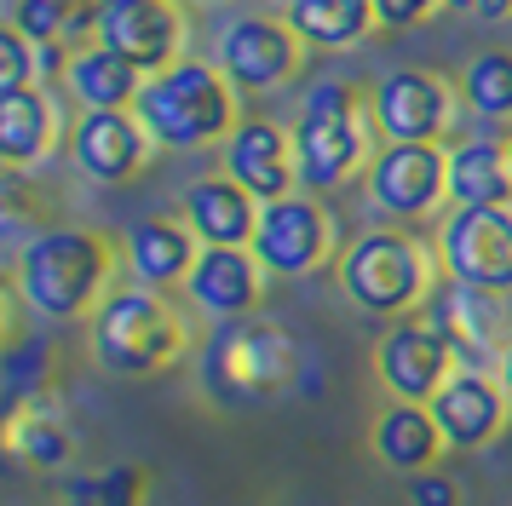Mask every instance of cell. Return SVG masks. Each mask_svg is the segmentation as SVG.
<instances>
[{
	"mask_svg": "<svg viewBox=\"0 0 512 506\" xmlns=\"http://www.w3.org/2000/svg\"><path fill=\"white\" fill-rule=\"evenodd\" d=\"M58 506H104V501H98V495H87V489H75V495H64Z\"/></svg>",
	"mask_w": 512,
	"mask_h": 506,
	"instance_id": "34",
	"label": "cell"
},
{
	"mask_svg": "<svg viewBox=\"0 0 512 506\" xmlns=\"http://www.w3.org/2000/svg\"><path fill=\"white\" fill-rule=\"evenodd\" d=\"M144 81H150V75H144L133 58L110 52L104 41L75 46L70 69H64V87H70V98L81 104V110H133Z\"/></svg>",
	"mask_w": 512,
	"mask_h": 506,
	"instance_id": "22",
	"label": "cell"
},
{
	"mask_svg": "<svg viewBox=\"0 0 512 506\" xmlns=\"http://www.w3.org/2000/svg\"><path fill=\"white\" fill-rule=\"evenodd\" d=\"M432 420L443 426V443L455 455H472V449H489L495 437L507 432V414H512V397L501 386V374L489 368H455L449 386L426 403Z\"/></svg>",
	"mask_w": 512,
	"mask_h": 506,
	"instance_id": "16",
	"label": "cell"
},
{
	"mask_svg": "<svg viewBox=\"0 0 512 506\" xmlns=\"http://www.w3.org/2000/svg\"><path fill=\"white\" fill-rule=\"evenodd\" d=\"M282 18L305 46H323V52H346L380 29L374 0H288Z\"/></svg>",
	"mask_w": 512,
	"mask_h": 506,
	"instance_id": "26",
	"label": "cell"
},
{
	"mask_svg": "<svg viewBox=\"0 0 512 506\" xmlns=\"http://www.w3.org/2000/svg\"><path fill=\"white\" fill-rule=\"evenodd\" d=\"M432 12H443V0H374V18H380V35H403L426 23Z\"/></svg>",
	"mask_w": 512,
	"mask_h": 506,
	"instance_id": "31",
	"label": "cell"
},
{
	"mask_svg": "<svg viewBox=\"0 0 512 506\" xmlns=\"http://www.w3.org/2000/svg\"><path fill=\"white\" fill-rule=\"evenodd\" d=\"M259 196L242 190L231 173H208L185 190V219L196 230L202 248H254V230H259Z\"/></svg>",
	"mask_w": 512,
	"mask_h": 506,
	"instance_id": "19",
	"label": "cell"
},
{
	"mask_svg": "<svg viewBox=\"0 0 512 506\" xmlns=\"http://www.w3.org/2000/svg\"><path fill=\"white\" fill-rule=\"evenodd\" d=\"M139 121L156 150H208L242 127V92L219 64L179 58L173 69L150 75L139 92Z\"/></svg>",
	"mask_w": 512,
	"mask_h": 506,
	"instance_id": "2",
	"label": "cell"
},
{
	"mask_svg": "<svg viewBox=\"0 0 512 506\" xmlns=\"http://www.w3.org/2000/svg\"><path fill=\"white\" fill-rule=\"evenodd\" d=\"M41 87V46L29 41L18 23L0 29V92H24Z\"/></svg>",
	"mask_w": 512,
	"mask_h": 506,
	"instance_id": "29",
	"label": "cell"
},
{
	"mask_svg": "<svg viewBox=\"0 0 512 506\" xmlns=\"http://www.w3.org/2000/svg\"><path fill=\"white\" fill-rule=\"evenodd\" d=\"M455 368H461L455 345L443 340L426 317H397L380 334V345H374V374H380L392 403H432L449 386Z\"/></svg>",
	"mask_w": 512,
	"mask_h": 506,
	"instance_id": "11",
	"label": "cell"
},
{
	"mask_svg": "<svg viewBox=\"0 0 512 506\" xmlns=\"http://www.w3.org/2000/svg\"><path fill=\"white\" fill-rule=\"evenodd\" d=\"M369 202L386 219H432L449 207V150L443 144H380L369 161Z\"/></svg>",
	"mask_w": 512,
	"mask_h": 506,
	"instance_id": "10",
	"label": "cell"
},
{
	"mask_svg": "<svg viewBox=\"0 0 512 506\" xmlns=\"http://www.w3.org/2000/svg\"><path fill=\"white\" fill-rule=\"evenodd\" d=\"M409 506H461V489H455V478L449 472H415L409 478Z\"/></svg>",
	"mask_w": 512,
	"mask_h": 506,
	"instance_id": "32",
	"label": "cell"
},
{
	"mask_svg": "<svg viewBox=\"0 0 512 506\" xmlns=\"http://www.w3.org/2000/svg\"><path fill=\"white\" fill-rule=\"evenodd\" d=\"M185 294L213 322H242L265 294V265L254 248H202L196 271L185 276Z\"/></svg>",
	"mask_w": 512,
	"mask_h": 506,
	"instance_id": "18",
	"label": "cell"
},
{
	"mask_svg": "<svg viewBox=\"0 0 512 506\" xmlns=\"http://www.w3.org/2000/svg\"><path fill=\"white\" fill-rule=\"evenodd\" d=\"M6 455L29 472H64L75 455V432L58 420L47 397H18L6 409Z\"/></svg>",
	"mask_w": 512,
	"mask_h": 506,
	"instance_id": "24",
	"label": "cell"
},
{
	"mask_svg": "<svg viewBox=\"0 0 512 506\" xmlns=\"http://www.w3.org/2000/svg\"><path fill=\"white\" fill-rule=\"evenodd\" d=\"M93 357L116 380H150L185 357V322L156 288H110L93 311Z\"/></svg>",
	"mask_w": 512,
	"mask_h": 506,
	"instance_id": "5",
	"label": "cell"
},
{
	"mask_svg": "<svg viewBox=\"0 0 512 506\" xmlns=\"http://www.w3.org/2000/svg\"><path fill=\"white\" fill-rule=\"evenodd\" d=\"M225 173H231L242 190H254L259 202H277V196H294L300 190V156H294V127H277L265 115H242L225 144Z\"/></svg>",
	"mask_w": 512,
	"mask_h": 506,
	"instance_id": "17",
	"label": "cell"
},
{
	"mask_svg": "<svg viewBox=\"0 0 512 506\" xmlns=\"http://www.w3.org/2000/svg\"><path fill=\"white\" fill-rule=\"evenodd\" d=\"M196 259H202V242L185 219H139L127 230V271H133V282L156 288V294L185 282L196 271Z\"/></svg>",
	"mask_w": 512,
	"mask_h": 506,
	"instance_id": "21",
	"label": "cell"
},
{
	"mask_svg": "<svg viewBox=\"0 0 512 506\" xmlns=\"http://www.w3.org/2000/svg\"><path fill=\"white\" fill-rule=\"evenodd\" d=\"M179 6H185V0H179ZM190 6H225V0H190Z\"/></svg>",
	"mask_w": 512,
	"mask_h": 506,
	"instance_id": "35",
	"label": "cell"
},
{
	"mask_svg": "<svg viewBox=\"0 0 512 506\" xmlns=\"http://www.w3.org/2000/svg\"><path fill=\"white\" fill-rule=\"evenodd\" d=\"M93 41L133 58L144 75H162L185 58V6L179 0H104Z\"/></svg>",
	"mask_w": 512,
	"mask_h": 506,
	"instance_id": "13",
	"label": "cell"
},
{
	"mask_svg": "<svg viewBox=\"0 0 512 506\" xmlns=\"http://www.w3.org/2000/svg\"><path fill=\"white\" fill-rule=\"evenodd\" d=\"M432 328L455 345L461 368H501V351H507V317H501V294H484V288H466L455 276H443L432 288Z\"/></svg>",
	"mask_w": 512,
	"mask_h": 506,
	"instance_id": "14",
	"label": "cell"
},
{
	"mask_svg": "<svg viewBox=\"0 0 512 506\" xmlns=\"http://www.w3.org/2000/svg\"><path fill=\"white\" fill-rule=\"evenodd\" d=\"M282 6H288V0H277V12H282Z\"/></svg>",
	"mask_w": 512,
	"mask_h": 506,
	"instance_id": "37",
	"label": "cell"
},
{
	"mask_svg": "<svg viewBox=\"0 0 512 506\" xmlns=\"http://www.w3.org/2000/svg\"><path fill=\"white\" fill-rule=\"evenodd\" d=\"M150 150H156V138L144 133L139 110H81V121L70 127V161L93 184L139 179Z\"/></svg>",
	"mask_w": 512,
	"mask_h": 506,
	"instance_id": "15",
	"label": "cell"
},
{
	"mask_svg": "<svg viewBox=\"0 0 512 506\" xmlns=\"http://www.w3.org/2000/svg\"><path fill=\"white\" fill-rule=\"evenodd\" d=\"M305 374L300 345L271 322H225L208 345V386L231 403H271Z\"/></svg>",
	"mask_w": 512,
	"mask_h": 506,
	"instance_id": "6",
	"label": "cell"
},
{
	"mask_svg": "<svg viewBox=\"0 0 512 506\" xmlns=\"http://www.w3.org/2000/svg\"><path fill=\"white\" fill-rule=\"evenodd\" d=\"M374 110L351 81H311L294 115V156H300V190H340L351 173L369 167Z\"/></svg>",
	"mask_w": 512,
	"mask_h": 506,
	"instance_id": "4",
	"label": "cell"
},
{
	"mask_svg": "<svg viewBox=\"0 0 512 506\" xmlns=\"http://www.w3.org/2000/svg\"><path fill=\"white\" fill-rule=\"evenodd\" d=\"M254 253L265 276H311L334 259V213H328L311 190L277 196L259 207V230H254Z\"/></svg>",
	"mask_w": 512,
	"mask_h": 506,
	"instance_id": "8",
	"label": "cell"
},
{
	"mask_svg": "<svg viewBox=\"0 0 512 506\" xmlns=\"http://www.w3.org/2000/svg\"><path fill=\"white\" fill-rule=\"evenodd\" d=\"M110 276H116V242L104 230L52 225L24 242L12 288L41 322H81L110 299Z\"/></svg>",
	"mask_w": 512,
	"mask_h": 506,
	"instance_id": "1",
	"label": "cell"
},
{
	"mask_svg": "<svg viewBox=\"0 0 512 506\" xmlns=\"http://www.w3.org/2000/svg\"><path fill=\"white\" fill-rule=\"evenodd\" d=\"M334 276H340V294L369 311V317H409L420 311L432 288L443 282L438 248H426L409 230H363L357 242H346V253L334 259Z\"/></svg>",
	"mask_w": 512,
	"mask_h": 506,
	"instance_id": "3",
	"label": "cell"
},
{
	"mask_svg": "<svg viewBox=\"0 0 512 506\" xmlns=\"http://www.w3.org/2000/svg\"><path fill=\"white\" fill-rule=\"evenodd\" d=\"M58 104L47 87H24V92H0V161L12 173H29L58 150Z\"/></svg>",
	"mask_w": 512,
	"mask_h": 506,
	"instance_id": "20",
	"label": "cell"
},
{
	"mask_svg": "<svg viewBox=\"0 0 512 506\" xmlns=\"http://www.w3.org/2000/svg\"><path fill=\"white\" fill-rule=\"evenodd\" d=\"M213 64L236 81V92H271L300 75L305 41L288 29L282 12H242L219 29V58Z\"/></svg>",
	"mask_w": 512,
	"mask_h": 506,
	"instance_id": "9",
	"label": "cell"
},
{
	"mask_svg": "<svg viewBox=\"0 0 512 506\" xmlns=\"http://www.w3.org/2000/svg\"><path fill=\"white\" fill-rule=\"evenodd\" d=\"M455 98L461 92L438 69H392L374 81L369 110L386 144H438L455 121Z\"/></svg>",
	"mask_w": 512,
	"mask_h": 506,
	"instance_id": "12",
	"label": "cell"
},
{
	"mask_svg": "<svg viewBox=\"0 0 512 506\" xmlns=\"http://www.w3.org/2000/svg\"><path fill=\"white\" fill-rule=\"evenodd\" d=\"M438 265L466 288L512 294V202L507 207H449L438 225Z\"/></svg>",
	"mask_w": 512,
	"mask_h": 506,
	"instance_id": "7",
	"label": "cell"
},
{
	"mask_svg": "<svg viewBox=\"0 0 512 506\" xmlns=\"http://www.w3.org/2000/svg\"><path fill=\"white\" fill-rule=\"evenodd\" d=\"M507 156H512V127H507Z\"/></svg>",
	"mask_w": 512,
	"mask_h": 506,
	"instance_id": "36",
	"label": "cell"
},
{
	"mask_svg": "<svg viewBox=\"0 0 512 506\" xmlns=\"http://www.w3.org/2000/svg\"><path fill=\"white\" fill-rule=\"evenodd\" d=\"M87 495H98L104 506H144V495H150V472L144 466H110L104 478L81 483Z\"/></svg>",
	"mask_w": 512,
	"mask_h": 506,
	"instance_id": "30",
	"label": "cell"
},
{
	"mask_svg": "<svg viewBox=\"0 0 512 506\" xmlns=\"http://www.w3.org/2000/svg\"><path fill=\"white\" fill-rule=\"evenodd\" d=\"M512 156L501 138H461L449 150V207H507Z\"/></svg>",
	"mask_w": 512,
	"mask_h": 506,
	"instance_id": "25",
	"label": "cell"
},
{
	"mask_svg": "<svg viewBox=\"0 0 512 506\" xmlns=\"http://www.w3.org/2000/svg\"><path fill=\"white\" fill-rule=\"evenodd\" d=\"M6 23H18L35 46H70V6L64 0H12Z\"/></svg>",
	"mask_w": 512,
	"mask_h": 506,
	"instance_id": "28",
	"label": "cell"
},
{
	"mask_svg": "<svg viewBox=\"0 0 512 506\" xmlns=\"http://www.w3.org/2000/svg\"><path fill=\"white\" fill-rule=\"evenodd\" d=\"M374 455L392 472L415 478V472H432L449 455V443H443V426L432 420L426 403H386L380 420H374Z\"/></svg>",
	"mask_w": 512,
	"mask_h": 506,
	"instance_id": "23",
	"label": "cell"
},
{
	"mask_svg": "<svg viewBox=\"0 0 512 506\" xmlns=\"http://www.w3.org/2000/svg\"><path fill=\"white\" fill-rule=\"evenodd\" d=\"M495 374H501V386H507V397H512V340H507V351H501V368H495Z\"/></svg>",
	"mask_w": 512,
	"mask_h": 506,
	"instance_id": "33",
	"label": "cell"
},
{
	"mask_svg": "<svg viewBox=\"0 0 512 506\" xmlns=\"http://www.w3.org/2000/svg\"><path fill=\"white\" fill-rule=\"evenodd\" d=\"M461 104L478 121H495V127H512V52L507 46H484L472 64L461 69Z\"/></svg>",
	"mask_w": 512,
	"mask_h": 506,
	"instance_id": "27",
	"label": "cell"
}]
</instances>
